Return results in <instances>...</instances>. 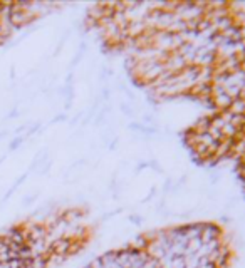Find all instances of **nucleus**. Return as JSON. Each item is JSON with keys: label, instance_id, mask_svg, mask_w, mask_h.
I'll list each match as a JSON object with an SVG mask.
<instances>
[{"label": "nucleus", "instance_id": "obj_3", "mask_svg": "<svg viewBox=\"0 0 245 268\" xmlns=\"http://www.w3.org/2000/svg\"><path fill=\"white\" fill-rule=\"evenodd\" d=\"M0 30H2V29H0Z\"/></svg>", "mask_w": 245, "mask_h": 268}, {"label": "nucleus", "instance_id": "obj_2", "mask_svg": "<svg viewBox=\"0 0 245 268\" xmlns=\"http://www.w3.org/2000/svg\"><path fill=\"white\" fill-rule=\"evenodd\" d=\"M5 134H7L5 131H3V133H0V139H3V136H5Z\"/></svg>", "mask_w": 245, "mask_h": 268}, {"label": "nucleus", "instance_id": "obj_1", "mask_svg": "<svg viewBox=\"0 0 245 268\" xmlns=\"http://www.w3.org/2000/svg\"><path fill=\"white\" fill-rule=\"evenodd\" d=\"M20 141H22V139H14V141H12V142H10V149H15L17 146L20 144Z\"/></svg>", "mask_w": 245, "mask_h": 268}]
</instances>
